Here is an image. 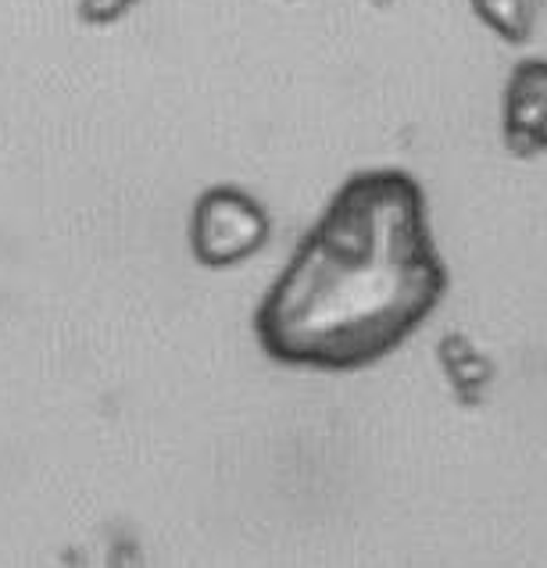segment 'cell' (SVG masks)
Here are the masks:
<instances>
[{
	"label": "cell",
	"mask_w": 547,
	"mask_h": 568,
	"mask_svg": "<svg viewBox=\"0 0 547 568\" xmlns=\"http://www.w3.org/2000/svg\"><path fill=\"white\" fill-rule=\"evenodd\" d=\"M444 290L418 183L405 172H362L269 294L262 339L290 365L362 368L405 344Z\"/></svg>",
	"instance_id": "1"
},
{
	"label": "cell",
	"mask_w": 547,
	"mask_h": 568,
	"mask_svg": "<svg viewBox=\"0 0 547 568\" xmlns=\"http://www.w3.org/2000/svg\"><path fill=\"white\" fill-rule=\"evenodd\" d=\"M272 222L251 193L236 186H215L193 207L190 243L201 265L230 268L265 247Z\"/></svg>",
	"instance_id": "2"
},
{
	"label": "cell",
	"mask_w": 547,
	"mask_h": 568,
	"mask_svg": "<svg viewBox=\"0 0 547 568\" xmlns=\"http://www.w3.org/2000/svg\"><path fill=\"white\" fill-rule=\"evenodd\" d=\"M505 143L515 154L547 151V58H529L511 69L502 108Z\"/></svg>",
	"instance_id": "3"
},
{
	"label": "cell",
	"mask_w": 547,
	"mask_h": 568,
	"mask_svg": "<svg viewBox=\"0 0 547 568\" xmlns=\"http://www.w3.org/2000/svg\"><path fill=\"white\" fill-rule=\"evenodd\" d=\"M473 11L505 43H526L534 37L540 0H473Z\"/></svg>",
	"instance_id": "4"
}]
</instances>
